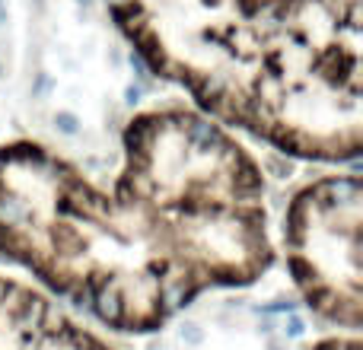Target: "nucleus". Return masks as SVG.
Returning a JSON list of instances; mask_svg holds the SVG:
<instances>
[{
	"label": "nucleus",
	"instance_id": "1",
	"mask_svg": "<svg viewBox=\"0 0 363 350\" xmlns=\"http://www.w3.org/2000/svg\"><path fill=\"white\" fill-rule=\"evenodd\" d=\"M99 188L42 144L0 150V252L45 293L121 334H150L211 290L274 264L264 179L198 108L140 112Z\"/></svg>",
	"mask_w": 363,
	"mask_h": 350
},
{
	"label": "nucleus",
	"instance_id": "2",
	"mask_svg": "<svg viewBox=\"0 0 363 350\" xmlns=\"http://www.w3.org/2000/svg\"><path fill=\"white\" fill-rule=\"evenodd\" d=\"M198 112L315 163L357 159L363 0H106Z\"/></svg>",
	"mask_w": 363,
	"mask_h": 350
},
{
	"label": "nucleus",
	"instance_id": "3",
	"mask_svg": "<svg viewBox=\"0 0 363 350\" xmlns=\"http://www.w3.org/2000/svg\"><path fill=\"white\" fill-rule=\"evenodd\" d=\"M360 175H322L306 185L284 217V258L313 315L328 325L360 328Z\"/></svg>",
	"mask_w": 363,
	"mask_h": 350
},
{
	"label": "nucleus",
	"instance_id": "4",
	"mask_svg": "<svg viewBox=\"0 0 363 350\" xmlns=\"http://www.w3.org/2000/svg\"><path fill=\"white\" fill-rule=\"evenodd\" d=\"M0 350H115L51 293L0 274Z\"/></svg>",
	"mask_w": 363,
	"mask_h": 350
},
{
	"label": "nucleus",
	"instance_id": "5",
	"mask_svg": "<svg viewBox=\"0 0 363 350\" xmlns=\"http://www.w3.org/2000/svg\"><path fill=\"white\" fill-rule=\"evenodd\" d=\"M309 350H363L357 334H332V338H322L319 344H313Z\"/></svg>",
	"mask_w": 363,
	"mask_h": 350
}]
</instances>
